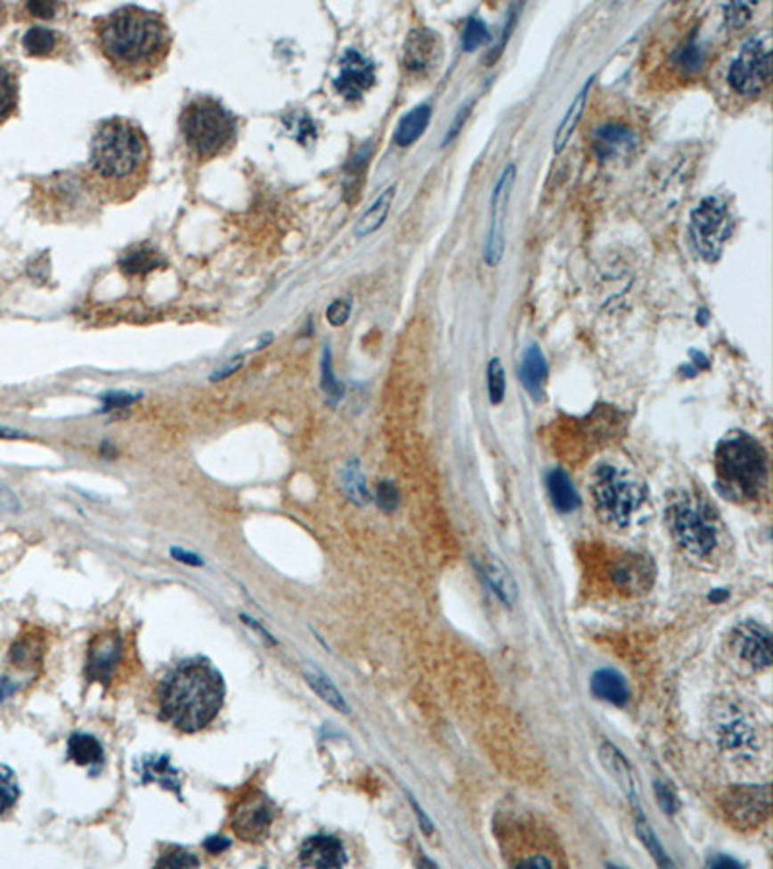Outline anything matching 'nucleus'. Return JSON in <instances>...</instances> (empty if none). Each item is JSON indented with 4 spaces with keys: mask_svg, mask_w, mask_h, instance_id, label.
Instances as JSON below:
<instances>
[{
    "mask_svg": "<svg viewBox=\"0 0 773 869\" xmlns=\"http://www.w3.org/2000/svg\"><path fill=\"white\" fill-rule=\"evenodd\" d=\"M99 53L120 77L130 82L151 79L170 53V29L165 20L140 6H124L94 24Z\"/></svg>",
    "mask_w": 773,
    "mask_h": 869,
    "instance_id": "f257e3e1",
    "label": "nucleus"
},
{
    "mask_svg": "<svg viewBox=\"0 0 773 869\" xmlns=\"http://www.w3.org/2000/svg\"><path fill=\"white\" fill-rule=\"evenodd\" d=\"M151 150L138 124L110 118L99 126L89 147L87 186L105 199H128L150 176Z\"/></svg>",
    "mask_w": 773,
    "mask_h": 869,
    "instance_id": "f03ea898",
    "label": "nucleus"
},
{
    "mask_svg": "<svg viewBox=\"0 0 773 869\" xmlns=\"http://www.w3.org/2000/svg\"><path fill=\"white\" fill-rule=\"evenodd\" d=\"M221 672L206 659H188L167 674L159 703L167 723L182 733H198L217 717L224 702Z\"/></svg>",
    "mask_w": 773,
    "mask_h": 869,
    "instance_id": "7ed1b4c3",
    "label": "nucleus"
},
{
    "mask_svg": "<svg viewBox=\"0 0 773 869\" xmlns=\"http://www.w3.org/2000/svg\"><path fill=\"white\" fill-rule=\"evenodd\" d=\"M715 472L725 495L756 499L768 479L766 451L746 433L727 434L715 451Z\"/></svg>",
    "mask_w": 773,
    "mask_h": 869,
    "instance_id": "20e7f679",
    "label": "nucleus"
},
{
    "mask_svg": "<svg viewBox=\"0 0 773 869\" xmlns=\"http://www.w3.org/2000/svg\"><path fill=\"white\" fill-rule=\"evenodd\" d=\"M180 135L188 155L199 163H207L232 150L238 124L221 102L199 97L182 110Z\"/></svg>",
    "mask_w": 773,
    "mask_h": 869,
    "instance_id": "39448f33",
    "label": "nucleus"
},
{
    "mask_svg": "<svg viewBox=\"0 0 773 869\" xmlns=\"http://www.w3.org/2000/svg\"><path fill=\"white\" fill-rule=\"evenodd\" d=\"M592 495L601 520L627 528L647 499L646 485L622 467L601 464L592 482Z\"/></svg>",
    "mask_w": 773,
    "mask_h": 869,
    "instance_id": "423d86ee",
    "label": "nucleus"
},
{
    "mask_svg": "<svg viewBox=\"0 0 773 869\" xmlns=\"http://www.w3.org/2000/svg\"><path fill=\"white\" fill-rule=\"evenodd\" d=\"M667 524L677 543L690 555L704 558L718 545V520L713 508L700 499L685 497L673 502L667 510Z\"/></svg>",
    "mask_w": 773,
    "mask_h": 869,
    "instance_id": "0eeeda50",
    "label": "nucleus"
},
{
    "mask_svg": "<svg viewBox=\"0 0 773 869\" xmlns=\"http://www.w3.org/2000/svg\"><path fill=\"white\" fill-rule=\"evenodd\" d=\"M729 232L731 216L727 205L718 198H704L690 216V236L698 254L710 263L718 261Z\"/></svg>",
    "mask_w": 773,
    "mask_h": 869,
    "instance_id": "6e6552de",
    "label": "nucleus"
},
{
    "mask_svg": "<svg viewBox=\"0 0 773 869\" xmlns=\"http://www.w3.org/2000/svg\"><path fill=\"white\" fill-rule=\"evenodd\" d=\"M771 77V54L760 39H750L729 68V85L738 95H760Z\"/></svg>",
    "mask_w": 773,
    "mask_h": 869,
    "instance_id": "1a4fd4ad",
    "label": "nucleus"
},
{
    "mask_svg": "<svg viewBox=\"0 0 773 869\" xmlns=\"http://www.w3.org/2000/svg\"><path fill=\"white\" fill-rule=\"evenodd\" d=\"M515 178H517V166L507 165L501 178H499V182L493 188L492 219H490V231H487V242H485V263L490 267H497L505 254L507 211H509L510 193H513V186H515Z\"/></svg>",
    "mask_w": 773,
    "mask_h": 869,
    "instance_id": "9d476101",
    "label": "nucleus"
},
{
    "mask_svg": "<svg viewBox=\"0 0 773 869\" xmlns=\"http://www.w3.org/2000/svg\"><path fill=\"white\" fill-rule=\"evenodd\" d=\"M275 821V809L271 800L259 791L246 794L232 809L231 827L238 839L257 842L265 839Z\"/></svg>",
    "mask_w": 773,
    "mask_h": 869,
    "instance_id": "9b49d317",
    "label": "nucleus"
},
{
    "mask_svg": "<svg viewBox=\"0 0 773 869\" xmlns=\"http://www.w3.org/2000/svg\"><path fill=\"white\" fill-rule=\"evenodd\" d=\"M122 657V638L118 632H101L87 647L85 677L91 682L109 684L115 678Z\"/></svg>",
    "mask_w": 773,
    "mask_h": 869,
    "instance_id": "f8f14e48",
    "label": "nucleus"
},
{
    "mask_svg": "<svg viewBox=\"0 0 773 869\" xmlns=\"http://www.w3.org/2000/svg\"><path fill=\"white\" fill-rule=\"evenodd\" d=\"M443 61V41L439 33L427 28L412 29L403 51V62L406 70L414 74H427L439 68Z\"/></svg>",
    "mask_w": 773,
    "mask_h": 869,
    "instance_id": "ddd939ff",
    "label": "nucleus"
},
{
    "mask_svg": "<svg viewBox=\"0 0 773 869\" xmlns=\"http://www.w3.org/2000/svg\"><path fill=\"white\" fill-rule=\"evenodd\" d=\"M375 84V66L354 49H348L338 62L335 89L348 101H358Z\"/></svg>",
    "mask_w": 773,
    "mask_h": 869,
    "instance_id": "4468645a",
    "label": "nucleus"
},
{
    "mask_svg": "<svg viewBox=\"0 0 773 869\" xmlns=\"http://www.w3.org/2000/svg\"><path fill=\"white\" fill-rule=\"evenodd\" d=\"M766 626L758 622L738 624L731 634V644L736 655L750 662L754 669H768L771 665V638Z\"/></svg>",
    "mask_w": 773,
    "mask_h": 869,
    "instance_id": "2eb2a0df",
    "label": "nucleus"
},
{
    "mask_svg": "<svg viewBox=\"0 0 773 869\" xmlns=\"http://www.w3.org/2000/svg\"><path fill=\"white\" fill-rule=\"evenodd\" d=\"M727 814L741 827H756L766 819L769 811L768 786H745L727 800Z\"/></svg>",
    "mask_w": 773,
    "mask_h": 869,
    "instance_id": "dca6fc26",
    "label": "nucleus"
},
{
    "mask_svg": "<svg viewBox=\"0 0 773 869\" xmlns=\"http://www.w3.org/2000/svg\"><path fill=\"white\" fill-rule=\"evenodd\" d=\"M720 744L729 751H745L756 744V728L736 707H727L718 720Z\"/></svg>",
    "mask_w": 773,
    "mask_h": 869,
    "instance_id": "f3484780",
    "label": "nucleus"
},
{
    "mask_svg": "<svg viewBox=\"0 0 773 869\" xmlns=\"http://www.w3.org/2000/svg\"><path fill=\"white\" fill-rule=\"evenodd\" d=\"M594 153L601 161H615L619 157L629 155L636 147V134L629 126L619 122L601 124L592 137Z\"/></svg>",
    "mask_w": 773,
    "mask_h": 869,
    "instance_id": "a211bd4d",
    "label": "nucleus"
},
{
    "mask_svg": "<svg viewBox=\"0 0 773 869\" xmlns=\"http://www.w3.org/2000/svg\"><path fill=\"white\" fill-rule=\"evenodd\" d=\"M346 862L345 844L333 834H313L302 844L300 864L305 867H343Z\"/></svg>",
    "mask_w": 773,
    "mask_h": 869,
    "instance_id": "6ab92c4d",
    "label": "nucleus"
},
{
    "mask_svg": "<svg viewBox=\"0 0 773 869\" xmlns=\"http://www.w3.org/2000/svg\"><path fill=\"white\" fill-rule=\"evenodd\" d=\"M480 568L487 584H490L493 593H497V597L505 605H509V607H513L518 599V584L513 576V572H510L503 560L493 553H485L482 556Z\"/></svg>",
    "mask_w": 773,
    "mask_h": 869,
    "instance_id": "aec40b11",
    "label": "nucleus"
},
{
    "mask_svg": "<svg viewBox=\"0 0 773 869\" xmlns=\"http://www.w3.org/2000/svg\"><path fill=\"white\" fill-rule=\"evenodd\" d=\"M599 758H601V763L606 765V769L611 773L613 779L617 781V784L622 788L624 792H627V796L632 800V804H634L636 796H639V786H636V776H634V771L631 767L629 759L624 758L615 746L609 744V742H604V744H601Z\"/></svg>",
    "mask_w": 773,
    "mask_h": 869,
    "instance_id": "412c9836",
    "label": "nucleus"
},
{
    "mask_svg": "<svg viewBox=\"0 0 773 869\" xmlns=\"http://www.w3.org/2000/svg\"><path fill=\"white\" fill-rule=\"evenodd\" d=\"M545 379H548V361H545L543 352L538 345H530L525 350V356H522L520 381L533 398L540 400Z\"/></svg>",
    "mask_w": 773,
    "mask_h": 869,
    "instance_id": "4be33fe9",
    "label": "nucleus"
},
{
    "mask_svg": "<svg viewBox=\"0 0 773 869\" xmlns=\"http://www.w3.org/2000/svg\"><path fill=\"white\" fill-rule=\"evenodd\" d=\"M590 686H592V694L599 697V700L609 702L613 705H624L629 702V684L615 670L599 669L598 672H594Z\"/></svg>",
    "mask_w": 773,
    "mask_h": 869,
    "instance_id": "5701e85b",
    "label": "nucleus"
},
{
    "mask_svg": "<svg viewBox=\"0 0 773 869\" xmlns=\"http://www.w3.org/2000/svg\"><path fill=\"white\" fill-rule=\"evenodd\" d=\"M135 769L142 775L143 783H157L161 784L167 791H173L175 794H180V773L170 765L168 758H145L140 759Z\"/></svg>",
    "mask_w": 773,
    "mask_h": 869,
    "instance_id": "b1692460",
    "label": "nucleus"
},
{
    "mask_svg": "<svg viewBox=\"0 0 773 869\" xmlns=\"http://www.w3.org/2000/svg\"><path fill=\"white\" fill-rule=\"evenodd\" d=\"M592 79H594V76L590 77L588 82L584 84V87L578 91V95L571 102V107H568V110H566L565 117H563L561 124L557 126V132H555V137H553V151L555 153H561L565 150L568 140H571L574 130H576V126H578L580 118H582L584 109H586L588 91H590V85H592Z\"/></svg>",
    "mask_w": 773,
    "mask_h": 869,
    "instance_id": "393cba45",
    "label": "nucleus"
},
{
    "mask_svg": "<svg viewBox=\"0 0 773 869\" xmlns=\"http://www.w3.org/2000/svg\"><path fill=\"white\" fill-rule=\"evenodd\" d=\"M548 491H549L553 507L559 512L568 514V512H574L578 508L580 499H578L576 489L571 482V477H568V474L565 470H561V467H555V470L549 472Z\"/></svg>",
    "mask_w": 773,
    "mask_h": 869,
    "instance_id": "a878e982",
    "label": "nucleus"
},
{
    "mask_svg": "<svg viewBox=\"0 0 773 869\" xmlns=\"http://www.w3.org/2000/svg\"><path fill=\"white\" fill-rule=\"evenodd\" d=\"M395 193H396V186H389V188H386L381 193V196L378 199H375V203L371 205V207L362 215V219L358 221V224L354 228V234L358 238L370 236V234L379 231V228L383 226V223L386 221V216H389L391 205H393V199H395Z\"/></svg>",
    "mask_w": 773,
    "mask_h": 869,
    "instance_id": "bb28decb",
    "label": "nucleus"
},
{
    "mask_svg": "<svg viewBox=\"0 0 773 869\" xmlns=\"http://www.w3.org/2000/svg\"><path fill=\"white\" fill-rule=\"evenodd\" d=\"M304 677L312 686V690L321 697L323 702H327L331 707H335L340 713H348V705L345 702L343 694L337 690V686L331 682V678L327 677L323 670L317 669L312 662H305L304 667Z\"/></svg>",
    "mask_w": 773,
    "mask_h": 869,
    "instance_id": "cd10ccee",
    "label": "nucleus"
},
{
    "mask_svg": "<svg viewBox=\"0 0 773 869\" xmlns=\"http://www.w3.org/2000/svg\"><path fill=\"white\" fill-rule=\"evenodd\" d=\"M431 120V107L429 105H419L412 109L406 117L401 120L399 128L395 132V143L406 147L412 145L418 137H422V134L427 130Z\"/></svg>",
    "mask_w": 773,
    "mask_h": 869,
    "instance_id": "c85d7f7f",
    "label": "nucleus"
},
{
    "mask_svg": "<svg viewBox=\"0 0 773 869\" xmlns=\"http://www.w3.org/2000/svg\"><path fill=\"white\" fill-rule=\"evenodd\" d=\"M68 756L77 765H84V767H91V765H101L105 759L103 746L99 744V740L91 735L77 733L70 740H68Z\"/></svg>",
    "mask_w": 773,
    "mask_h": 869,
    "instance_id": "c756f323",
    "label": "nucleus"
},
{
    "mask_svg": "<svg viewBox=\"0 0 773 869\" xmlns=\"http://www.w3.org/2000/svg\"><path fill=\"white\" fill-rule=\"evenodd\" d=\"M161 265H165L163 257L159 256L155 249H150V248L134 249V251H130L128 256H124L120 261V269L128 274H143V272L153 271Z\"/></svg>",
    "mask_w": 773,
    "mask_h": 869,
    "instance_id": "7c9ffc66",
    "label": "nucleus"
},
{
    "mask_svg": "<svg viewBox=\"0 0 773 869\" xmlns=\"http://www.w3.org/2000/svg\"><path fill=\"white\" fill-rule=\"evenodd\" d=\"M21 43L31 56H51L59 47V36L47 28H31Z\"/></svg>",
    "mask_w": 773,
    "mask_h": 869,
    "instance_id": "2f4dec72",
    "label": "nucleus"
},
{
    "mask_svg": "<svg viewBox=\"0 0 773 869\" xmlns=\"http://www.w3.org/2000/svg\"><path fill=\"white\" fill-rule=\"evenodd\" d=\"M647 574H650V568L640 558L634 556L632 560L619 564L615 572H613V578H615V584L622 589H636L647 580Z\"/></svg>",
    "mask_w": 773,
    "mask_h": 869,
    "instance_id": "473e14b6",
    "label": "nucleus"
},
{
    "mask_svg": "<svg viewBox=\"0 0 773 869\" xmlns=\"http://www.w3.org/2000/svg\"><path fill=\"white\" fill-rule=\"evenodd\" d=\"M704 62H706V53H704L702 45H698L696 41H688L673 54V64L685 74L700 72Z\"/></svg>",
    "mask_w": 773,
    "mask_h": 869,
    "instance_id": "72a5a7b5",
    "label": "nucleus"
},
{
    "mask_svg": "<svg viewBox=\"0 0 773 869\" xmlns=\"http://www.w3.org/2000/svg\"><path fill=\"white\" fill-rule=\"evenodd\" d=\"M41 649L43 647H41L39 639H33V638L26 636V638L18 639V642L14 644L12 651H10V659H12V662H16L20 669L36 667V665H39L41 657H43Z\"/></svg>",
    "mask_w": 773,
    "mask_h": 869,
    "instance_id": "f704fd0d",
    "label": "nucleus"
},
{
    "mask_svg": "<svg viewBox=\"0 0 773 869\" xmlns=\"http://www.w3.org/2000/svg\"><path fill=\"white\" fill-rule=\"evenodd\" d=\"M343 487L346 491V495L350 500H354L356 505H368L371 500V495L366 485V479H363L358 464H348L346 470L343 474Z\"/></svg>",
    "mask_w": 773,
    "mask_h": 869,
    "instance_id": "c9c22d12",
    "label": "nucleus"
},
{
    "mask_svg": "<svg viewBox=\"0 0 773 869\" xmlns=\"http://www.w3.org/2000/svg\"><path fill=\"white\" fill-rule=\"evenodd\" d=\"M20 798V784L12 769L0 765V816L12 809Z\"/></svg>",
    "mask_w": 773,
    "mask_h": 869,
    "instance_id": "e433bc0d",
    "label": "nucleus"
},
{
    "mask_svg": "<svg viewBox=\"0 0 773 869\" xmlns=\"http://www.w3.org/2000/svg\"><path fill=\"white\" fill-rule=\"evenodd\" d=\"M487 41H490V29H487L485 21L482 18H476V16L468 18V21H466V26H464V31H462V49L466 53H472L477 47L485 45Z\"/></svg>",
    "mask_w": 773,
    "mask_h": 869,
    "instance_id": "4c0bfd02",
    "label": "nucleus"
},
{
    "mask_svg": "<svg viewBox=\"0 0 773 869\" xmlns=\"http://www.w3.org/2000/svg\"><path fill=\"white\" fill-rule=\"evenodd\" d=\"M487 388H490L492 404L493 406L501 404L507 393V379H505V368L499 358H492L490 365H487Z\"/></svg>",
    "mask_w": 773,
    "mask_h": 869,
    "instance_id": "58836bf2",
    "label": "nucleus"
},
{
    "mask_svg": "<svg viewBox=\"0 0 773 869\" xmlns=\"http://www.w3.org/2000/svg\"><path fill=\"white\" fill-rule=\"evenodd\" d=\"M636 832H639L640 841L644 842L646 849L650 850V854L654 856V860H655L659 865L673 867V862H671V860H669V856L663 852L662 844H659V841L655 839L654 831L646 825V819H644V816L640 814V811H639V819H636Z\"/></svg>",
    "mask_w": 773,
    "mask_h": 869,
    "instance_id": "ea45409f",
    "label": "nucleus"
},
{
    "mask_svg": "<svg viewBox=\"0 0 773 869\" xmlns=\"http://www.w3.org/2000/svg\"><path fill=\"white\" fill-rule=\"evenodd\" d=\"M18 89L12 74L6 68L0 66V122L10 117V112L16 107Z\"/></svg>",
    "mask_w": 773,
    "mask_h": 869,
    "instance_id": "a19ab883",
    "label": "nucleus"
},
{
    "mask_svg": "<svg viewBox=\"0 0 773 869\" xmlns=\"http://www.w3.org/2000/svg\"><path fill=\"white\" fill-rule=\"evenodd\" d=\"M321 388L325 391V394L333 400H338L343 396V385L337 381L331 350H329V346L323 350V360H321Z\"/></svg>",
    "mask_w": 773,
    "mask_h": 869,
    "instance_id": "79ce46f5",
    "label": "nucleus"
},
{
    "mask_svg": "<svg viewBox=\"0 0 773 869\" xmlns=\"http://www.w3.org/2000/svg\"><path fill=\"white\" fill-rule=\"evenodd\" d=\"M199 860L193 854H190L184 849H170L163 852V856L157 860V867H196Z\"/></svg>",
    "mask_w": 773,
    "mask_h": 869,
    "instance_id": "37998d69",
    "label": "nucleus"
},
{
    "mask_svg": "<svg viewBox=\"0 0 773 869\" xmlns=\"http://www.w3.org/2000/svg\"><path fill=\"white\" fill-rule=\"evenodd\" d=\"M375 500H378L381 510L393 512L396 507H399V491H396L393 482H386L385 479V482H381L378 487V497H375Z\"/></svg>",
    "mask_w": 773,
    "mask_h": 869,
    "instance_id": "c03bdc74",
    "label": "nucleus"
},
{
    "mask_svg": "<svg viewBox=\"0 0 773 869\" xmlns=\"http://www.w3.org/2000/svg\"><path fill=\"white\" fill-rule=\"evenodd\" d=\"M750 20V6L745 3H731L725 6V21L731 28H743Z\"/></svg>",
    "mask_w": 773,
    "mask_h": 869,
    "instance_id": "a18cd8bd",
    "label": "nucleus"
},
{
    "mask_svg": "<svg viewBox=\"0 0 773 869\" xmlns=\"http://www.w3.org/2000/svg\"><path fill=\"white\" fill-rule=\"evenodd\" d=\"M350 302L348 300H335L327 307V321L333 327H343L350 317Z\"/></svg>",
    "mask_w": 773,
    "mask_h": 869,
    "instance_id": "49530a36",
    "label": "nucleus"
},
{
    "mask_svg": "<svg viewBox=\"0 0 773 869\" xmlns=\"http://www.w3.org/2000/svg\"><path fill=\"white\" fill-rule=\"evenodd\" d=\"M472 107H474V101H468V102H466V105H464V107L459 110L457 118H454V122H452V126H451V130L447 132V135H445V140H443V143H449L451 140H454V137L459 135V132H460V128H462V124L466 122V118L470 117V110H472Z\"/></svg>",
    "mask_w": 773,
    "mask_h": 869,
    "instance_id": "de8ad7c7",
    "label": "nucleus"
},
{
    "mask_svg": "<svg viewBox=\"0 0 773 869\" xmlns=\"http://www.w3.org/2000/svg\"><path fill=\"white\" fill-rule=\"evenodd\" d=\"M655 791H657V798H659V804H662V808L667 811V814H673V811L677 809V798L673 794V791L663 783H655Z\"/></svg>",
    "mask_w": 773,
    "mask_h": 869,
    "instance_id": "09e8293b",
    "label": "nucleus"
},
{
    "mask_svg": "<svg viewBox=\"0 0 773 869\" xmlns=\"http://www.w3.org/2000/svg\"><path fill=\"white\" fill-rule=\"evenodd\" d=\"M135 398H138V396L128 394V393H109L105 396V406H103V410L109 411V410L124 408V406H128V404L135 402Z\"/></svg>",
    "mask_w": 773,
    "mask_h": 869,
    "instance_id": "8fccbe9b",
    "label": "nucleus"
},
{
    "mask_svg": "<svg viewBox=\"0 0 773 869\" xmlns=\"http://www.w3.org/2000/svg\"><path fill=\"white\" fill-rule=\"evenodd\" d=\"M28 12L36 18L51 20L56 14V4L54 3H29Z\"/></svg>",
    "mask_w": 773,
    "mask_h": 869,
    "instance_id": "3c124183",
    "label": "nucleus"
},
{
    "mask_svg": "<svg viewBox=\"0 0 773 869\" xmlns=\"http://www.w3.org/2000/svg\"><path fill=\"white\" fill-rule=\"evenodd\" d=\"M170 555H173L178 563H184V564H190V566H203V558L196 553H190L186 551V548H180V547H175V548H170Z\"/></svg>",
    "mask_w": 773,
    "mask_h": 869,
    "instance_id": "603ef678",
    "label": "nucleus"
},
{
    "mask_svg": "<svg viewBox=\"0 0 773 869\" xmlns=\"http://www.w3.org/2000/svg\"><path fill=\"white\" fill-rule=\"evenodd\" d=\"M229 846H231V841L223 837V834H215V837H207L206 841H203V849H206L209 854H221L229 849Z\"/></svg>",
    "mask_w": 773,
    "mask_h": 869,
    "instance_id": "864d4df0",
    "label": "nucleus"
},
{
    "mask_svg": "<svg viewBox=\"0 0 773 869\" xmlns=\"http://www.w3.org/2000/svg\"><path fill=\"white\" fill-rule=\"evenodd\" d=\"M242 363H244V356H236L234 360H231L229 363H226L223 370H219L217 373H215V375L211 377V381H221V379H224V377L232 375V373H234L238 368H242Z\"/></svg>",
    "mask_w": 773,
    "mask_h": 869,
    "instance_id": "5fc2aeb1",
    "label": "nucleus"
},
{
    "mask_svg": "<svg viewBox=\"0 0 773 869\" xmlns=\"http://www.w3.org/2000/svg\"><path fill=\"white\" fill-rule=\"evenodd\" d=\"M0 505H3L4 508H10V510H18L20 508V502L14 497L12 491H8L3 485H0Z\"/></svg>",
    "mask_w": 773,
    "mask_h": 869,
    "instance_id": "6e6d98bb",
    "label": "nucleus"
},
{
    "mask_svg": "<svg viewBox=\"0 0 773 869\" xmlns=\"http://www.w3.org/2000/svg\"><path fill=\"white\" fill-rule=\"evenodd\" d=\"M18 690V686L10 680V678H4V677H0V702H4L8 700V697H12Z\"/></svg>",
    "mask_w": 773,
    "mask_h": 869,
    "instance_id": "4d7b16f0",
    "label": "nucleus"
},
{
    "mask_svg": "<svg viewBox=\"0 0 773 869\" xmlns=\"http://www.w3.org/2000/svg\"><path fill=\"white\" fill-rule=\"evenodd\" d=\"M240 621H244L248 626H252L254 630H256V632H259L261 636H264L269 644H277V642H275V638L271 636V632L267 630V628H264V626H261L259 622H256L254 619H249V616H246V614H240Z\"/></svg>",
    "mask_w": 773,
    "mask_h": 869,
    "instance_id": "13d9d810",
    "label": "nucleus"
},
{
    "mask_svg": "<svg viewBox=\"0 0 773 869\" xmlns=\"http://www.w3.org/2000/svg\"><path fill=\"white\" fill-rule=\"evenodd\" d=\"M411 802H412V808H414V811H416V816L419 817V825H422V829H424L427 834L434 832V825H431V823H429V817L424 814L422 808H419V804L416 802V800H412V798H411Z\"/></svg>",
    "mask_w": 773,
    "mask_h": 869,
    "instance_id": "bf43d9fd",
    "label": "nucleus"
},
{
    "mask_svg": "<svg viewBox=\"0 0 773 869\" xmlns=\"http://www.w3.org/2000/svg\"><path fill=\"white\" fill-rule=\"evenodd\" d=\"M708 865L712 867H741V864L731 860V857H727V856H715V857H710L708 860Z\"/></svg>",
    "mask_w": 773,
    "mask_h": 869,
    "instance_id": "052dcab7",
    "label": "nucleus"
},
{
    "mask_svg": "<svg viewBox=\"0 0 773 869\" xmlns=\"http://www.w3.org/2000/svg\"><path fill=\"white\" fill-rule=\"evenodd\" d=\"M24 437H28V433H21V431L0 426V439H24Z\"/></svg>",
    "mask_w": 773,
    "mask_h": 869,
    "instance_id": "680f3d73",
    "label": "nucleus"
},
{
    "mask_svg": "<svg viewBox=\"0 0 773 869\" xmlns=\"http://www.w3.org/2000/svg\"><path fill=\"white\" fill-rule=\"evenodd\" d=\"M725 597H727V593H725V591H721V593H713V596H710V599H712V601H715V603L721 601V599H725Z\"/></svg>",
    "mask_w": 773,
    "mask_h": 869,
    "instance_id": "e2e57ef3",
    "label": "nucleus"
},
{
    "mask_svg": "<svg viewBox=\"0 0 773 869\" xmlns=\"http://www.w3.org/2000/svg\"><path fill=\"white\" fill-rule=\"evenodd\" d=\"M0 14H3V6H0Z\"/></svg>",
    "mask_w": 773,
    "mask_h": 869,
    "instance_id": "0e129e2a",
    "label": "nucleus"
}]
</instances>
